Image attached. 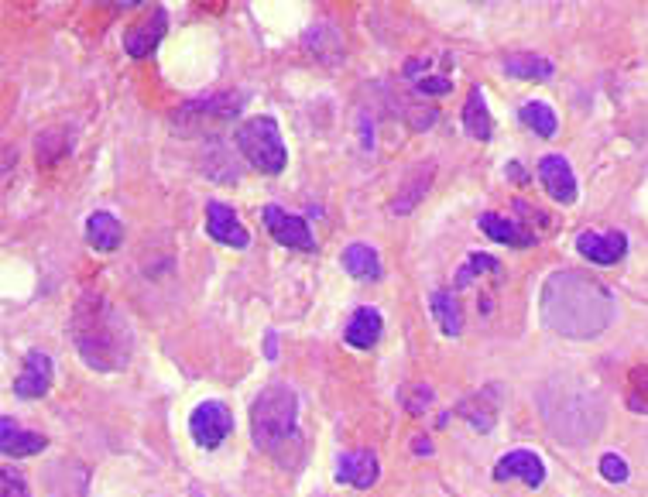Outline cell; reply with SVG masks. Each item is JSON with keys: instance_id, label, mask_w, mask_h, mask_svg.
<instances>
[{"instance_id": "cell-1", "label": "cell", "mask_w": 648, "mask_h": 497, "mask_svg": "<svg viewBox=\"0 0 648 497\" xmlns=\"http://www.w3.org/2000/svg\"><path fill=\"white\" fill-rule=\"evenodd\" d=\"M539 316L552 333L566 340H597L618 316L611 288L576 268L552 271L539 295Z\"/></svg>"}, {"instance_id": "cell-2", "label": "cell", "mask_w": 648, "mask_h": 497, "mask_svg": "<svg viewBox=\"0 0 648 497\" xmlns=\"http://www.w3.org/2000/svg\"><path fill=\"white\" fill-rule=\"evenodd\" d=\"M72 343H76L79 357L86 360V367L93 371H120L131 360V323L124 319L114 302L100 292H86L83 299L72 309V323H69Z\"/></svg>"}, {"instance_id": "cell-3", "label": "cell", "mask_w": 648, "mask_h": 497, "mask_svg": "<svg viewBox=\"0 0 648 497\" xmlns=\"http://www.w3.org/2000/svg\"><path fill=\"white\" fill-rule=\"evenodd\" d=\"M539 408L552 436L570 446H587L604 429V402L597 388L573 374H559L542 384Z\"/></svg>"}, {"instance_id": "cell-4", "label": "cell", "mask_w": 648, "mask_h": 497, "mask_svg": "<svg viewBox=\"0 0 648 497\" xmlns=\"http://www.w3.org/2000/svg\"><path fill=\"white\" fill-rule=\"evenodd\" d=\"M299 419V395L292 384L271 381L251 402V439L261 453H278L288 439H295Z\"/></svg>"}, {"instance_id": "cell-5", "label": "cell", "mask_w": 648, "mask_h": 497, "mask_svg": "<svg viewBox=\"0 0 648 497\" xmlns=\"http://www.w3.org/2000/svg\"><path fill=\"white\" fill-rule=\"evenodd\" d=\"M234 144H237L240 155L258 168V172H264V175H282L285 172L288 151H285L282 131H278V120L271 114L247 117L244 124H237Z\"/></svg>"}, {"instance_id": "cell-6", "label": "cell", "mask_w": 648, "mask_h": 497, "mask_svg": "<svg viewBox=\"0 0 648 497\" xmlns=\"http://www.w3.org/2000/svg\"><path fill=\"white\" fill-rule=\"evenodd\" d=\"M240 107H244V93H213V96H203V100H189L186 107L175 110V127L182 134H192L206 124L234 117Z\"/></svg>"}, {"instance_id": "cell-7", "label": "cell", "mask_w": 648, "mask_h": 497, "mask_svg": "<svg viewBox=\"0 0 648 497\" xmlns=\"http://www.w3.org/2000/svg\"><path fill=\"white\" fill-rule=\"evenodd\" d=\"M189 432H192V443L203 446V450H216L223 446V439L234 432V415L223 402H203L192 408L189 415Z\"/></svg>"}, {"instance_id": "cell-8", "label": "cell", "mask_w": 648, "mask_h": 497, "mask_svg": "<svg viewBox=\"0 0 648 497\" xmlns=\"http://www.w3.org/2000/svg\"><path fill=\"white\" fill-rule=\"evenodd\" d=\"M261 220H264V227H268V234L282 247H288V251H306V254L316 251V237H312L309 223L302 220V216L285 213L282 206H264Z\"/></svg>"}, {"instance_id": "cell-9", "label": "cell", "mask_w": 648, "mask_h": 497, "mask_svg": "<svg viewBox=\"0 0 648 497\" xmlns=\"http://www.w3.org/2000/svg\"><path fill=\"white\" fill-rule=\"evenodd\" d=\"M535 172H539V182H542V189L549 192V199H556L559 206L576 203L580 186H576V175L563 155H542L539 165H535Z\"/></svg>"}, {"instance_id": "cell-10", "label": "cell", "mask_w": 648, "mask_h": 497, "mask_svg": "<svg viewBox=\"0 0 648 497\" xmlns=\"http://www.w3.org/2000/svg\"><path fill=\"white\" fill-rule=\"evenodd\" d=\"M576 254H583L590 264H600V268H611V264L624 261L628 254V237L621 230H583L576 237Z\"/></svg>"}, {"instance_id": "cell-11", "label": "cell", "mask_w": 648, "mask_h": 497, "mask_svg": "<svg viewBox=\"0 0 648 497\" xmlns=\"http://www.w3.org/2000/svg\"><path fill=\"white\" fill-rule=\"evenodd\" d=\"M206 234H210L216 244H223V247H237V251L251 247V234L244 230L240 216L230 210L227 203H220V199L206 203Z\"/></svg>"}, {"instance_id": "cell-12", "label": "cell", "mask_w": 648, "mask_h": 497, "mask_svg": "<svg viewBox=\"0 0 648 497\" xmlns=\"http://www.w3.org/2000/svg\"><path fill=\"white\" fill-rule=\"evenodd\" d=\"M381 477V463L371 450H350L336 460V480L347 487H357V491H367L374 487Z\"/></svg>"}, {"instance_id": "cell-13", "label": "cell", "mask_w": 648, "mask_h": 497, "mask_svg": "<svg viewBox=\"0 0 648 497\" xmlns=\"http://www.w3.org/2000/svg\"><path fill=\"white\" fill-rule=\"evenodd\" d=\"M494 477L498 480H522L525 487H542L546 484V463H542V456H535L532 450H511L498 460Z\"/></svg>"}, {"instance_id": "cell-14", "label": "cell", "mask_w": 648, "mask_h": 497, "mask_svg": "<svg viewBox=\"0 0 648 497\" xmlns=\"http://www.w3.org/2000/svg\"><path fill=\"white\" fill-rule=\"evenodd\" d=\"M52 388V357L45 350H28L21 374L14 378V395L18 398H42Z\"/></svg>"}, {"instance_id": "cell-15", "label": "cell", "mask_w": 648, "mask_h": 497, "mask_svg": "<svg viewBox=\"0 0 648 497\" xmlns=\"http://www.w3.org/2000/svg\"><path fill=\"white\" fill-rule=\"evenodd\" d=\"M165 31H168V11L165 7H155L148 21H141L138 28H131L124 35V52L131 55V59H148V55L162 45Z\"/></svg>"}, {"instance_id": "cell-16", "label": "cell", "mask_w": 648, "mask_h": 497, "mask_svg": "<svg viewBox=\"0 0 648 497\" xmlns=\"http://www.w3.org/2000/svg\"><path fill=\"white\" fill-rule=\"evenodd\" d=\"M381 333H384V319L374 306H357L354 316H350L347 326H343V340L357 350H371L374 343L381 340Z\"/></svg>"}, {"instance_id": "cell-17", "label": "cell", "mask_w": 648, "mask_h": 497, "mask_svg": "<svg viewBox=\"0 0 648 497\" xmlns=\"http://www.w3.org/2000/svg\"><path fill=\"white\" fill-rule=\"evenodd\" d=\"M477 227L484 230L491 240H498V244H508V247H515V251H528V247H535V234H528V230L522 227V223H515V220H504L501 213H480L477 216Z\"/></svg>"}, {"instance_id": "cell-18", "label": "cell", "mask_w": 648, "mask_h": 497, "mask_svg": "<svg viewBox=\"0 0 648 497\" xmlns=\"http://www.w3.org/2000/svg\"><path fill=\"white\" fill-rule=\"evenodd\" d=\"M498 408H501V388H484L477 395L463 398L460 402V415L470 422L477 432H491L494 429V419H498Z\"/></svg>"}, {"instance_id": "cell-19", "label": "cell", "mask_w": 648, "mask_h": 497, "mask_svg": "<svg viewBox=\"0 0 648 497\" xmlns=\"http://www.w3.org/2000/svg\"><path fill=\"white\" fill-rule=\"evenodd\" d=\"M120 240H124V227H120V220L114 213L96 210L90 220H86V244H90L93 251L114 254L120 247Z\"/></svg>"}, {"instance_id": "cell-20", "label": "cell", "mask_w": 648, "mask_h": 497, "mask_svg": "<svg viewBox=\"0 0 648 497\" xmlns=\"http://www.w3.org/2000/svg\"><path fill=\"white\" fill-rule=\"evenodd\" d=\"M343 271H347L350 278H357V282H378V278L384 275V268H381V258H378V251H374L371 244H350V247H343Z\"/></svg>"}, {"instance_id": "cell-21", "label": "cell", "mask_w": 648, "mask_h": 497, "mask_svg": "<svg viewBox=\"0 0 648 497\" xmlns=\"http://www.w3.org/2000/svg\"><path fill=\"white\" fill-rule=\"evenodd\" d=\"M463 131H467L474 141L494 138V120H491V110H487V100L480 86H474V90L467 93V103H463Z\"/></svg>"}, {"instance_id": "cell-22", "label": "cell", "mask_w": 648, "mask_h": 497, "mask_svg": "<svg viewBox=\"0 0 648 497\" xmlns=\"http://www.w3.org/2000/svg\"><path fill=\"white\" fill-rule=\"evenodd\" d=\"M45 446H48L45 436L18 429L11 422V415L0 419V450H4V456H35V453H42Z\"/></svg>"}, {"instance_id": "cell-23", "label": "cell", "mask_w": 648, "mask_h": 497, "mask_svg": "<svg viewBox=\"0 0 648 497\" xmlns=\"http://www.w3.org/2000/svg\"><path fill=\"white\" fill-rule=\"evenodd\" d=\"M429 309H432V319H436V326L443 330V336H460L463 333V312H460V302H456L453 292H446V288H439V292L429 295Z\"/></svg>"}, {"instance_id": "cell-24", "label": "cell", "mask_w": 648, "mask_h": 497, "mask_svg": "<svg viewBox=\"0 0 648 497\" xmlns=\"http://www.w3.org/2000/svg\"><path fill=\"white\" fill-rule=\"evenodd\" d=\"M556 66L546 59V55H535V52H515L504 59V76L511 79H549Z\"/></svg>"}, {"instance_id": "cell-25", "label": "cell", "mask_w": 648, "mask_h": 497, "mask_svg": "<svg viewBox=\"0 0 648 497\" xmlns=\"http://www.w3.org/2000/svg\"><path fill=\"white\" fill-rule=\"evenodd\" d=\"M518 120H522L528 131L539 134V138H552V134L559 131L556 110H552L549 103H542V100H528V103H522V110H518Z\"/></svg>"}, {"instance_id": "cell-26", "label": "cell", "mask_w": 648, "mask_h": 497, "mask_svg": "<svg viewBox=\"0 0 648 497\" xmlns=\"http://www.w3.org/2000/svg\"><path fill=\"white\" fill-rule=\"evenodd\" d=\"M330 45H333V48H340V52H343L340 35H336V31L330 28V24H319V28H312L309 35H306V48H309V52L316 55V59H323L326 66H336V62H340V55H333V52H330Z\"/></svg>"}, {"instance_id": "cell-27", "label": "cell", "mask_w": 648, "mask_h": 497, "mask_svg": "<svg viewBox=\"0 0 648 497\" xmlns=\"http://www.w3.org/2000/svg\"><path fill=\"white\" fill-rule=\"evenodd\" d=\"M624 398H628L631 412L648 415V367L645 364H635L628 371V391H624Z\"/></svg>"}, {"instance_id": "cell-28", "label": "cell", "mask_w": 648, "mask_h": 497, "mask_svg": "<svg viewBox=\"0 0 648 497\" xmlns=\"http://www.w3.org/2000/svg\"><path fill=\"white\" fill-rule=\"evenodd\" d=\"M484 271H491V275H501V261L498 258H491V254H470L467 264H463L460 271H456V288H463V285H470V278H477V275H484Z\"/></svg>"}, {"instance_id": "cell-29", "label": "cell", "mask_w": 648, "mask_h": 497, "mask_svg": "<svg viewBox=\"0 0 648 497\" xmlns=\"http://www.w3.org/2000/svg\"><path fill=\"white\" fill-rule=\"evenodd\" d=\"M600 474H604V480H611V484H624L631 474H628V463L621 460L618 453H604L600 456Z\"/></svg>"}, {"instance_id": "cell-30", "label": "cell", "mask_w": 648, "mask_h": 497, "mask_svg": "<svg viewBox=\"0 0 648 497\" xmlns=\"http://www.w3.org/2000/svg\"><path fill=\"white\" fill-rule=\"evenodd\" d=\"M0 497H31L28 480L18 470H0Z\"/></svg>"}, {"instance_id": "cell-31", "label": "cell", "mask_w": 648, "mask_h": 497, "mask_svg": "<svg viewBox=\"0 0 648 497\" xmlns=\"http://www.w3.org/2000/svg\"><path fill=\"white\" fill-rule=\"evenodd\" d=\"M415 90L422 96H443L453 90V83H450V76H422V79H415Z\"/></svg>"}, {"instance_id": "cell-32", "label": "cell", "mask_w": 648, "mask_h": 497, "mask_svg": "<svg viewBox=\"0 0 648 497\" xmlns=\"http://www.w3.org/2000/svg\"><path fill=\"white\" fill-rule=\"evenodd\" d=\"M264 357H268V360L278 357V336H275V333L264 336Z\"/></svg>"}, {"instance_id": "cell-33", "label": "cell", "mask_w": 648, "mask_h": 497, "mask_svg": "<svg viewBox=\"0 0 648 497\" xmlns=\"http://www.w3.org/2000/svg\"><path fill=\"white\" fill-rule=\"evenodd\" d=\"M504 172H511V179H515V182H528V175L522 172V165H518V162H511Z\"/></svg>"}]
</instances>
